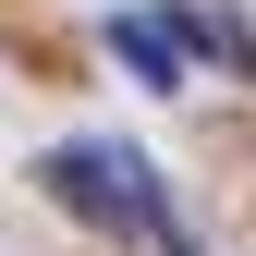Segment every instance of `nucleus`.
Segmentation results:
<instances>
[{
  "mask_svg": "<svg viewBox=\"0 0 256 256\" xmlns=\"http://www.w3.org/2000/svg\"><path fill=\"white\" fill-rule=\"evenodd\" d=\"M49 183H61L74 208H98V220H158L146 158H122V146H61V158H49Z\"/></svg>",
  "mask_w": 256,
  "mask_h": 256,
  "instance_id": "nucleus-1",
  "label": "nucleus"
}]
</instances>
